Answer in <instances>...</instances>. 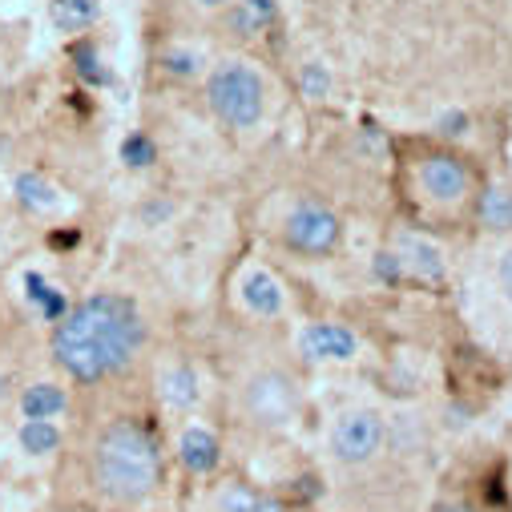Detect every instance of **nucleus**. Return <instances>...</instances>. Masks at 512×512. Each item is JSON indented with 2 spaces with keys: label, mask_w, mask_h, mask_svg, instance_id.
Wrapping results in <instances>:
<instances>
[{
  "label": "nucleus",
  "mask_w": 512,
  "mask_h": 512,
  "mask_svg": "<svg viewBox=\"0 0 512 512\" xmlns=\"http://www.w3.org/2000/svg\"><path fill=\"white\" fill-rule=\"evenodd\" d=\"M238 408L242 416L254 424V428H263V432H279L287 428L299 408H303V396H299V379L283 367H259V371H250L242 379V388H238Z\"/></svg>",
  "instance_id": "4"
},
{
  "label": "nucleus",
  "mask_w": 512,
  "mask_h": 512,
  "mask_svg": "<svg viewBox=\"0 0 512 512\" xmlns=\"http://www.w3.org/2000/svg\"><path fill=\"white\" fill-rule=\"evenodd\" d=\"M206 105L226 130H254L267 109V85L250 61H222L206 77Z\"/></svg>",
  "instance_id": "3"
},
{
  "label": "nucleus",
  "mask_w": 512,
  "mask_h": 512,
  "mask_svg": "<svg viewBox=\"0 0 512 512\" xmlns=\"http://www.w3.org/2000/svg\"><path fill=\"white\" fill-rule=\"evenodd\" d=\"M456 512H468V508H456Z\"/></svg>",
  "instance_id": "24"
},
{
  "label": "nucleus",
  "mask_w": 512,
  "mask_h": 512,
  "mask_svg": "<svg viewBox=\"0 0 512 512\" xmlns=\"http://www.w3.org/2000/svg\"><path fill=\"white\" fill-rule=\"evenodd\" d=\"M400 263L412 267L420 279H440L444 275V263H440V250L420 242V238H408L404 242V254H400Z\"/></svg>",
  "instance_id": "17"
},
{
  "label": "nucleus",
  "mask_w": 512,
  "mask_h": 512,
  "mask_svg": "<svg viewBox=\"0 0 512 512\" xmlns=\"http://www.w3.org/2000/svg\"><path fill=\"white\" fill-rule=\"evenodd\" d=\"M77 476L105 508H142L166 480L162 436L146 416H105L77 448Z\"/></svg>",
  "instance_id": "2"
},
{
  "label": "nucleus",
  "mask_w": 512,
  "mask_h": 512,
  "mask_svg": "<svg viewBox=\"0 0 512 512\" xmlns=\"http://www.w3.org/2000/svg\"><path fill=\"white\" fill-rule=\"evenodd\" d=\"M202 396V379L190 363H170L162 375H158V400L174 412H190Z\"/></svg>",
  "instance_id": "13"
},
{
  "label": "nucleus",
  "mask_w": 512,
  "mask_h": 512,
  "mask_svg": "<svg viewBox=\"0 0 512 512\" xmlns=\"http://www.w3.org/2000/svg\"><path fill=\"white\" fill-rule=\"evenodd\" d=\"M146 335V315L130 295L93 291L57 315L49 359L73 388H105L142 359Z\"/></svg>",
  "instance_id": "1"
},
{
  "label": "nucleus",
  "mask_w": 512,
  "mask_h": 512,
  "mask_svg": "<svg viewBox=\"0 0 512 512\" xmlns=\"http://www.w3.org/2000/svg\"><path fill=\"white\" fill-rule=\"evenodd\" d=\"M166 69L170 73H182V77H194L198 73V57H190V53H166Z\"/></svg>",
  "instance_id": "22"
},
{
  "label": "nucleus",
  "mask_w": 512,
  "mask_h": 512,
  "mask_svg": "<svg viewBox=\"0 0 512 512\" xmlns=\"http://www.w3.org/2000/svg\"><path fill=\"white\" fill-rule=\"evenodd\" d=\"M343 238V222L335 210L319 206V202H303L287 214L283 222V242L295 250V254H307V259H323L331 254Z\"/></svg>",
  "instance_id": "5"
},
{
  "label": "nucleus",
  "mask_w": 512,
  "mask_h": 512,
  "mask_svg": "<svg viewBox=\"0 0 512 512\" xmlns=\"http://www.w3.org/2000/svg\"><path fill=\"white\" fill-rule=\"evenodd\" d=\"M121 158H125V166H138V170H142V166H150V162H154V142H150V138H142V134H134L130 142L121 146Z\"/></svg>",
  "instance_id": "20"
},
{
  "label": "nucleus",
  "mask_w": 512,
  "mask_h": 512,
  "mask_svg": "<svg viewBox=\"0 0 512 512\" xmlns=\"http://www.w3.org/2000/svg\"><path fill=\"white\" fill-rule=\"evenodd\" d=\"M383 448V416L371 408H347L331 424V452L339 464H371Z\"/></svg>",
  "instance_id": "7"
},
{
  "label": "nucleus",
  "mask_w": 512,
  "mask_h": 512,
  "mask_svg": "<svg viewBox=\"0 0 512 512\" xmlns=\"http://www.w3.org/2000/svg\"><path fill=\"white\" fill-rule=\"evenodd\" d=\"M13 186H17V198H21L29 210H37V214H41V210H53V202H57V198H53V186H49L45 178H37V174H21Z\"/></svg>",
  "instance_id": "18"
},
{
  "label": "nucleus",
  "mask_w": 512,
  "mask_h": 512,
  "mask_svg": "<svg viewBox=\"0 0 512 512\" xmlns=\"http://www.w3.org/2000/svg\"><path fill=\"white\" fill-rule=\"evenodd\" d=\"M496 287L504 291V299L512 303V246L496 259Z\"/></svg>",
  "instance_id": "21"
},
{
  "label": "nucleus",
  "mask_w": 512,
  "mask_h": 512,
  "mask_svg": "<svg viewBox=\"0 0 512 512\" xmlns=\"http://www.w3.org/2000/svg\"><path fill=\"white\" fill-rule=\"evenodd\" d=\"M13 404L21 420H57L73 408V392L65 388V379H33L17 392Z\"/></svg>",
  "instance_id": "9"
},
{
  "label": "nucleus",
  "mask_w": 512,
  "mask_h": 512,
  "mask_svg": "<svg viewBox=\"0 0 512 512\" xmlns=\"http://www.w3.org/2000/svg\"><path fill=\"white\" fill-rule=\"evenodd\" d=\"M238 295H242V307L250 315H259V319H275L283 315L287 307V295H283V283L267 271V267H250L238 283Z\"/></svg>",
  "instance_id": "10"
},
{
  "label": "nucleus",
  "mask_w": 512,
  "mask_h": 512,
  "mask_svg": "<svg viewBox=\"0 0 512 512\" xmlns=\"http://www.w3.org/2000/svg\"><path fill=\"white\" fill-rule=\"evenodd\" d=\"M198 5H202V9H226L230 0H198Z\"/></svg>",
  "instance_id": "23"
},
{
  "label": "nucleus",
  "mask_w": 512,
  "mask_h": 512,
  "mask_svg": "<svg viewBox=\"0 0 512 512\" xmlns=\"http://www.w3.org/2000/svg\"><path fill=\"white\" fill-rule=\"evenodd\" d=\"M17 444L25 456H57L65 448V432L57 428V420H21Z\"/></svg>",
  "instance_id": "15"
},
{
  "label": "nucleus",
  "mask_w": 512,
  "mask_h": 512,
  "mask_svg": "<svg viewBox=\"0 0 512 512\" xmlns=\"http://www.w3.org/2000/svg\"><path fill=\"white\" fill-rule=\"evenodd\" d=\"M275 21H279V5H275V0H230V5H226V29L238 41L263 37Z\"/></svg>",
  "instance_id": "12"
},
{
  "label": "nucleus",
  "mask_w": 512,
  "mask_h": 512,
  "mask_svg": "<svg viewBox=\"0 0 512 512\" xmlns=\"http://www.w3.org/2000/svg\"><path fill=\"white\" fill-rule=\"evenodd\" d=\"M299 351L315 363H347L359 351V335L343 323H307L299 335Z\"/></svg>",
  "instance_id": "8"
},
{
  "label": "nucleus",
  "mask_w": 512,
  "mask_h": 512,
  "mask_svg": "<svg viewBox=\"0 0 512 512\" xmlns=\"http://www.w3.org/2000/svg\"><path fill=\"white\" fill-rule=\"evenodd\" d=\"M101 17V0H49V21L57 33H85Z\"/></svg>",
  "instance_id": "14"
},
{
  "label": "nucleus",
  "mask_w": 512,
  "mask_h": 512,
  "mask_svg": "<svg viewBox=\"0 0 512 512\" xmlns=\"http://www.w3.org/2000/svg\"><path fill=\"white\" fill-rule=\"evenodd\" d=\"M303 93H307L311 101H323V97L331 93V73H327L319 61L303 65Z\"/></svg>",
  "instance_id": "19"
},
{
  "label": "nucleus",
  "mask_w": 512,
  "mask_h": 512,
  "mask_svg": "<svg viewBox=\"0 0 512 512\" xmlns=\"http://www.w3.org/2000/svg\"><path fill=\"white\" fill-rule=\"evenodd\" d=\"M480 222L492 230H512V186H492L480 198Z\"/></svg>",
  "instance_id": "16"
},
{
  "label": "nucleus",
  "mask_w": 512,
  "mask_h": 512,
  "mask_svg": "<svg viewBox=\"0 0 512 512\" xmlns=\"http://www.w3.org/2000/svg\"><path fill=\"white\" fill-rule=\"evenodd\" d=\"M178 460H182L186 472H194V476H210V472L222 464V444H218V436H214L210 428H202V424H186L182 436H178Z\"/></svg>",
  "instance_id": "11"
},
{
  "label": "nucleus",
  "mask_w": 512,
  "mask_h": 512,
  "mask_svg": "<svg viewBox=\"0 0 512 512\" xmlns=\"http://www.w3.org/2000/svg\"><path fill=\"white\" fill-rule=\"evenodd\" d=\"M416 182L428 202L436 206H460L472 194V166L452 150H428L416 162Z\"/></svg>",
  "instance_id": "6"
}]
</instances>
